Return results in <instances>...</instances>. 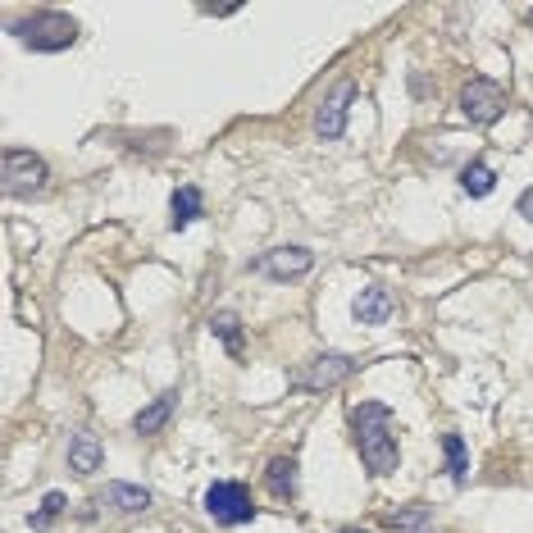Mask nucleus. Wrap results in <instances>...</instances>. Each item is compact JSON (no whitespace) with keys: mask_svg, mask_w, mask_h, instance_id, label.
Returning a JSON list of instances; mask_svg holds the SVG:
<instances>
[{"mask_svg":"<svg viewBox=\"0 0 533 533\" xmlns=\"http://www.w3.org/2000/svg\"><path fill=\"white\" fill-rule=\"evenodd\" d=\"M442 451H447V479L461 488L470 479V451H465V438L461 433H442Z\"/></svg>","mask_w":533,"mask_h":533,"instance_id":"nucleus-15","label":"nucleus"},{"mask_svg":"<svg viewBox=\"0 0 533 533\" xmlns=\"http://www.w3.org/2000/svg\"><path fill=\"white\" fill-rule=\"evenodd\" d=\"M174 406H178V397H174V392H160V397H155L146 410H137L133 429L142 433V438H146V433H160L164 424H169V415H174Z\"/></svg>","mask_w":533,"mask_h":533,"instance_id":"nucleus-13","label":"nucleus"},{"mask_svg":"<svg viewBox=\"0 0 533 533\" xmlns=\"http://www.w3.org/2000/svg\"><path fill=\"white\" fill-rule=\"evenodd\" d=\"M210 333H215L219 342H224L228 351H242V319L233 315V310H219V315H210Z\"/></svg>","mask_w":533,"mask_h":533,"instance_id":"nucleus-16","label":"nucleus"},{"mask_svg":"<svg viewBox=\"0 0 533 533\" xmlns=\"http://www.w3.org/2000/svg\"><path fill=\"white\" fill-rule=\"evenodd\" d=\"M424 520H429V511H424V506H415V511L392 515V529H415V524H424Z\"/></svg>","mask_w":533,"mask_h":533,"instance_id":"nucleus-19","label":"nucleus"},{"mask_svg":"<svg viewBox=\"0 0 533 533\" xmlns=\"http://www.w3.org/2000/svg\"><path fill=\"white\" fill-rule=\"evenodd\" d=\"M461 187L470 196H488L492 187H497V174H492L483 160H474V164H465V169H461Z\"/></svg>","mask_w":533,"mask_h":533,"instance_id":"nucleus-17","label":"nucleus"},{"mask_svg":"<svg viewBox=\"0 0 533 533\" xmlns=\"http://www.w3.org/2000/svg\"><path fill=\"white\" fill-rule=\"evenodd\" d=\"M506 110V87L492 78H470L461 92V114L470 123H479V128H488V123H497Z\"/></svg>","mask_w":533,"mask_h":533,"instance_id":"nucleus-5","label":"nucleus"},{"mask_svg":"<svg viewBox=\"0 0 533 533\" xmlns=\"http://www.w3.org/2000/svg\"><path fill=\"white\" fill-rule=\"evenodd\" d=\"M205 515L224 529H237V524H251L256 520V502H251V492L246 483H233V479H219L205 488Z\"/></svg>","mask_w":533,"mask_h":533,"instance_id":"nucleus-3","label":"nucleus"},{"mask_svg":"<svg viewBox=\"0 0 533 533\" xmlns=\"http://www.w3.org/2000/svg\"><path fill=\"white\" fill-rule=\"evenodd\" d=\"M392 310H397L392 292L374 283V287H360V297H356V306H351V315H356V324L379 328V324H388V319H392Z\"/></svg>","mask_w":533,"mask_h":533,"instance_id":"nucleus-9","label":"nucleus"},{"mask_svg":"<svg viewBox=\"0 0 533 533\" xmlns=\"http://www.w3.org/2000/svg\"><path fill=\"white\" fill-rule=\"evenodd\" d=\"M265 483H269V492L274 497H297V461L292 456H278V461H269V470H265Z\"/></svg>","mask_w":533,"mask_h":533,"instance_id":"nucleus-14","label":"nucleus"},{"mask_svg":"<svg viewBox=\"0 0 533 533\" xmlns=\"http://www.w3.org/2000/svg\"><path fill=\"white\" fill-rule=\"evenodd\" d=\"M310 265H315V256H310L306 246H274V251H265V256L251 260V274H265L274 278V283H287V278H301L310 274Z\"/></svg>","mask_w":533,"mask_h":533,"instance_id":"nucleus-7","label":"nucleus"},{"mask_svg":"<svg viewBox=\"0 0 533 533\" xmlns=\"http://www.w3.org/2000/svg\"><path fill=\"white\" fill-rule=\"evenodd\" d=\"M101 438L96 433H73V442H69V470H78V474H96L101 470Z\"/></svg>","mask_w":533,"mask_h":533,"instance_id":"nucleus-10","label":"nucleus"},{"mask_svg":"<svg viewBox=\"0 0 533 533\" xmlns=\"http://www.w3.org/2000/svg\"><path fill=\"white\" fill-rule=\"evenodd\" d=\"M51 183V169L46 160L32 151H5V196H19V201H32V196L46 192Z\"/></svg>","mask_w":533,"mask_h":533,"instance_id":"nucleus-4","label":"nucleus"},{"mask_svg":"<svg viewBox=\"0 0 533 533\" xmlns=\"http://www.w3.org/2000/svg\"><path fill=\"white\" fill-rule=\"evenodd\" d=\"M64 511H69V502H64V492H46V502H41V511H37V515H28V524H32L37 533H46V529L55 524V515H64Z\"/></svg>","mask_w":533,"mask_h":533,"instance_id":"nucleus-18","label":"nucleus"},{"mask_svg":"<svg viewBox=\"0 0 533 533\" xmlns=\"http://www.w3.org/2000/svg\"><path fill=\"white\" fill-rule=\"evenodd\" d=\"M14 37H19L28 51L55 55V51H69L73 41H78V19H69V14H60V10H37L14 23Z\"/></svg>","mask_w":533,"mask_h":533,"instance_id":"nucleus-2","label":"nucleus"},{"mask_svg":"<svg viewBox=\"0 0 533 533\" xmlns=\"http://www.w3.org/2000/svg\"><path fill=\"white\" fill-rule=\"evenodd\" d=\"M351 374H356V360L342 356V351H328V356L310 360L306 369H297V374H292V383H297V388H333V383L351 379Z\"/></svg>","mask_w":533,"mask_h":533,"instance_id":"nucleus-8","label":"nucleus"},{"mask_svg":"<svg viewBox=\"0 0 533 533\" xmlns=\"http://www.w3.org/2000/svg\"><path fill=\"white\" fill-rule=\"evenodd\" d=\"M351 101H356V82L342 78L333 92L319 101L315 110V133L324 137V142H338L342 133H347V114H351Z\"/></svg>","mask_w":533,"mask_h":533,"instance_id":"nucleus-6","label":"nucleus"},{"mask_svg":"<svg viewBox=\"0 0 533 533\" xmlns=\"http://www.w3.org/2000/svg\"><path fill=\"white\" fill-rule=\"evenodd\" d=\"M515 210H520V219H533V187L520 196V205H515Z\"/></svg>","mask_w":533,"mask_h":533,"instance_id":"nucleus-20","label":"nucleus"},{"mask_svg":"<svg viewBox=\"0 0 533 533\" xmlns=\"http://www.w3.org/2000/svg\"><path fill=\"white\" fill-rule=\"evenodd\" d=\"M105 502L119 515H142L146 506H151V492L137 488V483H110V488H105Z\"/></svg>","mask_w":533,"mask_h":533,"instance_id":"nucleus-12","label":"nucleus"},{"mask_svg":"<svg viewBox=\"0 0 533 533\" xmlns=\"http://www.w3.org/2000/svg\"><path fill=\"white\" fill-rule=\"evenodd\" d=\"M342 533H365V529H342Z\"/></svg>","mask_w":533,"mask_h":533,"instance_id":"nucleus-21","label":"nucleus"},{"mask_svg":"<svg viewBox=\"0 0 533 533\" xmlns=\"http://www.w3.org/2000/svg\"><path fill=\"white\" fill-rule=\"evenodd\" d=\"M201 205H205V196H201V187H196V183L178 187V192L169 196V224H174V228H187L196 215H201Z\"/></svg>","mask_w":533,"mask_h":533,"instance_id":"nucleus-11","label":"nucleus"},{"mask_svg":"<svg viewBox=\"0 0 533 533\" xmlns=\"http://www.w3.org/2000/svg\"><path fill=\"white\" fill-rule=\"evenodd\" d=\"M351 438H356V451L365 461L369 474H392L401 465L397 451V433H392V410L383 401H360L351 406Z\"/></svg>","mask_w":533,"mask_h":533,"instance_id":"nucleus-1","label":"nucleus"}]
</instances>
